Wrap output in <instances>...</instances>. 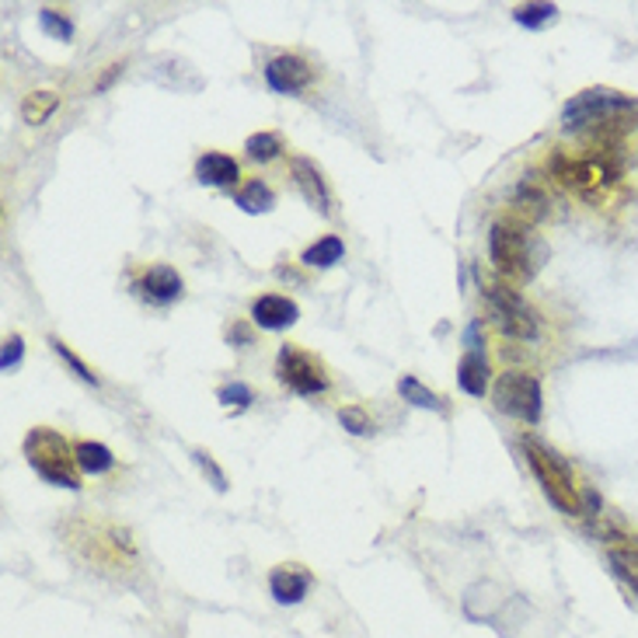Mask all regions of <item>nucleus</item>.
I'll return each mask as SVG.
<instances>
[{
	"mask_svg": "<svg viewBox=\"0 0 638 638\" xmlns=\"http://www.w3.org/2000/svg\"><path fill=\"white\" fill-rule=\"evenodd\" d=\"M551 175H555L565 189H576V192H597V189H608L617 182L621 175V164L603 158V154H586V158H565L562 150L559 154H551Z\"/></svg>",
	"mask_w": 638,
	"mask_h": 638,
	"instance_id": "8",
	"label": "nucleus"
},
{
	"mask_svg": "<svg viewBox=\"0 0 638 638\" xmlns=\"http://www.w3.org/2000/svg\"><path fill=\"white\" fill-rule=\"evenodd\" d=\"M555 18H559V4H524V8H513V22L530 28V32L548 28Z\"/></svg>",
	"mask_w": 638,
	"mask_h": 638,
	"instance_id": "23",
	"label": "nucleus"
},
{
	"mask_svg": "<svg viewBox=\"0 0 638 638\" xmlns=\"http://www.w3.org/2000/svg\"><path fill=\"white\" fill-rule=\"evenodd\" d=\"M290 172H293L300 196L308 199V207L317 210L322 216H331V192H328V182L322 175V167H317L314 161H308V158H293Z\"/></svg>",
	"mask_w": 638,
	"mask_h": 638,
	"instance_id": "11",
	"label": "nucleus"
},
{
	"mask_svg": "<svg viewBox=\"0 0 638 638\" xmlns=\"http://www.w3.org/2000/svg\"><path fill=\"white\" fill-rule=\"evenodd\" d=\"M25 461L32 464V472H36L42 481L57 485V489H80V467H77V458H74V447L66 443V436L49 429V426H36L28 436H25Z\"/></svg>",
	"mask_w": 638,
	"mask_h": 638,
	"instance_id": "2",
	"label": "nucleus"
},
{
	"mask_svg": "<svg viewBox=\"0 0 638 638\" xmlns=\"http://www.w3.org/2000/svg\"><path fill=\"white\" fill-rule=\"evenodd\" d=\"M245 154L248 161H255V164H268V161H276L283 154V137L279 133H251V137L245 140Z\"/></svg>",
	"mask_w": 638,
	"mask_h": 638,
	"instance_id": "21",
	"label": "nucleus"
},
{
	"mask_svg": "<svg viewBox=\"0 0 638 638\" xmlns=\"http://www.w3.org/2000/svg\"><path fill=\"white\" fill-rule=\"evenodd\" d=\"M590 140H593V154L611 158L621 167L638 164V109L625 112V115H614V120L597 126L590 133Z\"/></svg>",
	"mask_w": 638,
	"mask_h": 638,
	"instance_id": "9",
	"label": "nucleus"
},
{
	"mask_svg": "<svg viewBox=\"0 0 638 638\" xmlns=\"http://www.w3.org/2000/svg\"><path fill=\"white\" fill-rule=\"evenodd\" d=\"M489 259L499 276H506L513 283H527L534 279L537 265H541L545 248L527 234V224L496 221L489 230Z\"/></svg>",
	"mask_w": 638,
	"mask_h": 638,
	"instance_id": "3",
	"label": "nucleus"
},
{
	"mask_svg": "<svg viewBox=\"0 0 638 638\" xmlns=\"http://www.w3.org/2000/svg\"><path fill=\"white\" fill-rule=\"evenodd\" d=\"M234 203H238L245 213L259 216V213H268L276 207V192L268 189L262 178H255V182H248V186H241L238 192H234Z\"/></svg>",
	"mask_w": 638,
	"mask_h": 638,
	"instance_id": "19",
	"label": "nucleus"
},
{
	"mask_svg": "<svg viewBox=\"0 0 638 638\" xmlns=\"http://www.w3.org/2000/svg\"><path fill=\"white\" fill-rule=\"evenodd\" d=\"M492 405L502 415H513L527 426L541 423V405H545L541 380L527 371H506L492 384Z\"/></svg>",
	"mask_w": 638,
	"mask_h": 638,
	"instance_id": "7",
	"label": "nucleus"
},
{
	"mask_svg": "<svg viewBox=\"0 0 638 638\" xmlns=\"http://www.w3.org/2000/svg\"><path fill=\"white\" fill-rule=\"evenodd\" d=\"M123 66H126V63H112V71H109V74H105L102 80H98V91H105V88H109V84H112L115 77H120V74H123Z\"/></svg>",
	"mask_w": 638,
	"mask_h": 638,
	"instance_id": "32",
	"label": "nucleus"
},
{
	"mask_svg": "<svg viewBox=\"0 0 638 638\" xmlns=\"http://www.w3.org/2000/svg\"><path fill=\"white\" fill-rule=\"evenodd\" d=\"M608 562H611L614 573L625 579L631 590H635V597H638V548H611L608 551Z\"/></svg>",
	"mask_w": 638,
	"mask_h": 638,
	"instance_id": "24",
	"label": "nucleus"
},
{
	"mask_svg": "<svg viewBox=\"0 0 638 638\" xmlns=\"http://www.w3.org/2000/svg\"><path fill=\"white\" fill-rule=\"evenodd\" d=\"M49 346H53V352H57V356L66 363V366H71V371L84 380V384H95V388H98V384H102V380H98V374H91V366L88 363H84L80 356H77V352L71 349V346H66L63 339H57V335H49Z\"/></svg>",
	"mask_w": 638,
	"mask_h": 638,
	"instance_id": "27",
	"label": "nucleus"
},
{
	"mask_svg": "<svg viewBox=\"0 0 638 638\" xmlns=\"http://www.w3.org/2000/svg\"><path fill=\"white\" fill-rule=\"evenodd\" d=\"M342 255H346V241L339 238V234H325L322 241L304 248L300 262H304L308 268H331L335 262H342Z\"/></svg>",
	"mask_w": 638,
	"mask_h": 638,
	"instance_id": "18",
	"label": "nucleus"
},
{
	"mask_svg": "<svg viewBox=\"0 0 638 638\" xmlns=\"http://www.w3.org/2000/svg\"><path fill=\"white\" fill-rule=\"evenodd\" d=\"M314 80V66L297 53H279L265 63V84L276 95H297Z\"/></svg>",
	"mask_w": 638,
	"mask_h": 638,
	"instance_id": "10",
	"label": "nucleus"
},
{
	"mask_svg": "<svg viewBox=\"0 0 638 638\" xmlns=\"http://www.w3.org/2000/svg\"><path fill=\"white\" fill-rule=\"evenodd\" d=\"M276 377L283 388H290L300 398H317L331 388V374L322 356L300 349V346H279L276 352Z\"/></svg>",
	"mask_w": 638,
	"mask_h": 638,
	"instance_id": "6",
	"label": "nucleus"
},
{
	"mask_svg": "<svg viewBox=\"0 0 638 638\" xmlns=\"http://www.w3.org/2000/svg\"><path fill=\"white\" fill-rule=\"evenodd\" d=\"M57 105H60L57 91H32L22 102V120L28 126H42V123H49V115L57 112Z\"/></svg>",
	"mask_w": 638,
	"mask_h": 638,
	"instance_id": "22",
	"label": "nucleus"
},
{
	"mask_svg": "<svg viewBox=\"0 0 638 638\" xmlns=\"http://www.w3.org/2000/svg\"><path fill=\"white\" fill-rule=\"evenodd\" d=\"M638 102L631 95H621L611 88H586L579 95H573L562 109V129L565 133H579V129H597L614 115L635 112Z\"/></svg>",
	"mask_w": 638,
	"mask_h": 638,
	"instance_id": "4",
	"label": "nucleus"
},
{
	"mask_svg": "<svg viewBox=\"0 0 638 638\" xmlns=\"http://www.w3.org/2000/svg\"><path fill=\"white\" fill-rule=\"evenodd\" d=\"M227 342H245V346H251V331L245 325H230L227 328Z\"/></svg>",
	"mask_w": 638,
	"mask_h": 638,
	"instance_id": "31",
	"label": "nucleus"
},
{
	"mask_svg": "<svg viewBox=\"0 0 638 638\" xmlns=\"http://www.w3.org/2000/svg\"><path fill=\"white\" fill-rule=\"evenodd\" d=\"M520 450H524L530 472L537 475V481H541L551 506L562 510L565 516H583V492L576 489L573 467H568L548 443L537 440V436H524V440H520Z\"/></svg>",
	"mask_w": 638,
	"mask_h": 638,
	"instance_id": "1",
	"label": "nucleus"
},
{
	"mask_svg": "<svg viewBox=\"0 0 638 638\" xmlns=\"http://www.w3.org/2000/svg\"><path fill=\"white\" fill-rule=\"evenodd\" d=\"M216 401H221L224 409L245 412L251 401H255V391H251L245 380H230V384H221V388H216Z\"/></svg>",
	"mask_w": 638,
	"mask_h": 638,
	"instance_id": "25",
	"label": "nucleus"
},
{
	"mask_svg": "<svg viewBox=\"0 0 638 638\" xmlns=\"http://www.w3.org/2000/svg\"><path fill=\"white\" fill-rule=\"evenodd\" d=\"M481 297L506 339H516V342L537 339V311L513 287H506V283H499V279H481Z\"/></svg>",
	"mask_w": 638,
	"mask_h": 638,
	"instance_id": "5",
	"label": "nucleus"
},
{
	"mask_svg": "<svg viewBox=\"0 0 638 638\" xmlns=\"http://www.w3.org/2000/svg\"><path fill=\"white\" fill-rule=\"evenodd\" d=\"M137 290L150 300V304H175V300L186 293V283H182L178 268H172V265H150L143 279L137 283Z\"/></svg>",
	"mask_w": 638,
	"mask_h": 638,
	"instance_id": "14",
	"label": "nucleus"
},
{
	"mask_svg": "<svg viewBox=\"0 0 638 638\" xmlns=\"http://www.w3.org/2000/svg\"><path fill=\"white\" fill-rule=\"evenodd\" d=\"M458 384L464 395L485 398V391L492 388V366L485 360V352H464V360L458 363Z\"/></svg>",
	"mask_w": 638,
	"mask_h": 638,
	"instance_id": "16",
	"label": "nucleus"
},
{
	"mask_svg": "<svg viewBox=\"0 0 638 638\" xmlns=\"http://www.w3.org/2000/svg\"><path fill=\"white\" fill-rule=\"evenodd\" d=\"M339 423H342L352 436H374V433H377L374 418L366 415L360 405H346V409H339Z\"/></svg>",
	"mask_w": 638,
	"mask_h": 638,
	"instance_id": "28",
	"label": "nucleus"
},
{
	"mask_svg": "<svg viewBox=\"0 0 638 638\" xmlns=\"http://www.w3.org/2000/svg\"><path fill=\"white\" fill-rule=\"evenodd\" d=\"M39 28L46 32L49 39H57V42H71L74 39V22L66 18V14L53 11V8L39 11Z\"/></svg>",
	"mask_w": 638,
	"mask_h": 638,
	"instance_id": "26",
	"label": "nucleus"
},
{
	"mask_svg": "<svg viewBox=\"0 0 638 638\" xmlns=\"http://www.w3.org/2000/svg\"><path fill=\"white\" fill-rule=\"evenodd\" d=\"M241 178V164L230 154H221V150H207L203 158L196 161V182L210 189H230L234 182Z\"/></svg>",
	"mask_w": 638,
	"mask_h": 638,
	"instance_id": "15",
	"label": "nucleus"
},
{
	"mask_svg": "<svg viewBox=\"0 0 638 638\" xmlns=\"http://www.w3.org/2000/svg\"><path fill=\"white\" fill-rule=\"evenodd\" d=\"M192 461L199 464V472H203V475L213 481V489H216V492H227V475L221 472V467H216V461L210 458L207 450H192Z\"/></svg>",
	"mask_w": 638,
	"mask_h": 638,
	"instance_id": "29",
	"label": "nucleus"
},
{
	"mask_svg": "<svg viewBox=\"0 0 638 638\" xmlns=\"http://www.w3.org/2000/svg\"><path fill=\"white\" fill-rule=\"evenodd\" d=\"M74 458H77L80 472H88V475H105L115 467V453L105 443H95V440L74 443Z\"/></svg>",
	"mask_w": 638,
	"mask_h": 638,
	"instance_id": "17",
	"label": "nucleus"
},
{
	"mask_svg": "<svg viewBox=\"0 0 638 638\" xmlns=\"http://www.w3.org/2000/svg\"><path fill=\"white\" fill-rule=\"evenodd\" d=\"M398 395L405 398L409 405H415V409H429V412L447 415V401H443L440 395H436V391H429L418 377H401V380H398Z\"/></svg>",
	"mask_w": 638,
	"mask_h": 638,
	"instance_id": "20",
	"label": "nucleus"
},
{
	"mask_svg": "<svg viewBox=\"0 0 638 638\" xmlns=\"http://www.w3.org/2000/svg\"><path fill=\"white\" fill-rule=\"evenodd\" d=\"M314 586V576L308 573L304 565H276L273 573H268V593H273L276 603L283 608H293L300 603Z\"/></svg>",
	"mask_w": 638,
	"mask_h": 638,
	"instance_id": "12",
	"label": "nucleus"
},
{
	"mask_svg": "<svg viewBox=\"0 0 638 638\" xmlns=\"http://www.w3.org/2000/svg\"><path fill=\"white\" fill-rule=\"evenodd\" d=\"M22 356H25V339L22 335H11V339L4 342V352H0V371L11 374L14 366L22 363Z\"/></svg>",
	"mask_w": 638,
	"mask_h": 638,
	"instance_id": "30",
	"label": "nucleus"
},
{
	"mask_svg": "<svg viewBox=\"0 0 638 638\" xmlns=\"http://www.w3.org/2000/svg\"><path fill=\"white\" fill-rule=\"evenodd\" d=\"M297 317H300V308L290 297H279V293H265L251 304V322L262 331H283V328L297 325Z\"/></svg>",
	"mask_w": 638,
	"mask_h": 638,
	"instance_id": "13",
	"label": "nucleus"
}]
</instances>
